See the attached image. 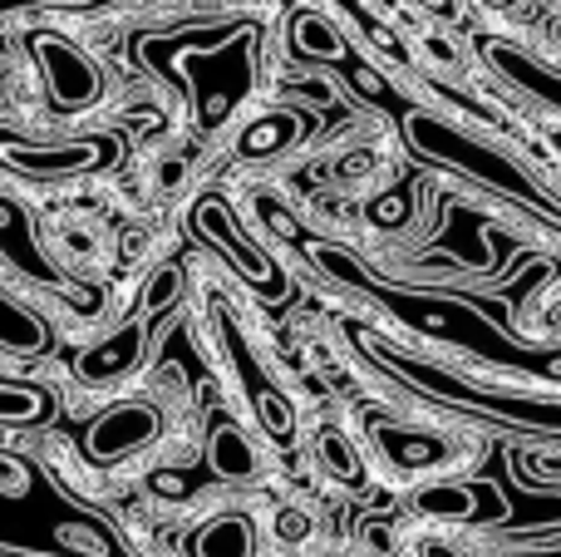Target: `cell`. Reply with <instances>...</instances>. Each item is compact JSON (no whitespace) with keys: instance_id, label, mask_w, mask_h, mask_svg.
<instances>
[{"instance_id":"6da1fadb","label":"cell","mask_w":561,"mask_h":557,"mask_svg":"<svg viewBox=\"0 0 561 557\" xmlns=\"http://www.w3.org/2000/svg\"><path fill=\"white\" fill-rule=\"evenodd\" d=\"M375 444H379V454H385L399 474H434V479H444L448 464H454V454H458L454 434L404 430V424H379ZM434 479H428V484H434Z\"/></svg>"},{"instance_id":"7a4b0ae2","label":"cell","mask_w":561,"mask_h":557,"mask_svg":"<svg viewBox=\"0 0 561 557\" xmlns=\"http://www.w3.org/2000/svg\"><path fill=\"white\" fill-rule=\"evenodd\" d=\"M153 440H158V410L134 400V405H114V410L89 430V454H94L99 464H108V459H128V454L148 450Z\"/></svg>"},{"instance_id":"3957f363","label":"cell","mask_w":561,"mask_h":557,"mask_svg":"<svg viewBox=\"0 0 561 557\" xmlns=\"http://www.w3.org/2000/svg\"><path fill=\"white\" fill-rule=\"evenodd\" d=\"M39 59H45V79L49 89H55L65 104H89V99L99 94V75L94 65H89L84 55H79L75 45H65V39L55 35H39Z\"/></svg>"},{"instance_id":"277c9868","label":"cell","mask_w":561,"mask_h":557,"mask_svg":"<svg viewBox=\"0 0 561 557\" xmlns=\"http://www.w3.org/2000/svg\"><path fill=\"white\" fill-rule=\"evenodd\" d=\"M197 227H203V237H213V242L222 247L227 257H237V266H242L247 276H256V282H262V286H276V272H272V266H266V257L256 252L252 242H247V237H242V227H237L232 217H227V207L217 203V197H207V203L197 207Z\"/></svg>"},{"instance_id":"5b68a950","label":"cell","mask_w":561,"mask_h":557,"mask_svg":"<svg viewBox=\"0 0 561 557\" xmlns=\"http://www.w3.org/2000/svg\"><path fill=\"white\" fill-rule=\"evenodd\" d=\"M5 158L10 168L20 173H79V168H94L104 158H114V144L108 138H89V144H69V148H15L5 144Z\"/></svg>"},{"instance_id":"8992f818","label":"cell","mask_w":561,"mask_h":557,"mask_svg":"<svg viewBox=\"0 0 561 557\" xmlns=\"http://www.w3.org/2000/svg\"><path fill=\"white\" fill-rule=\"evenodd\" d=\"M138 351H144V326L128 321L118 336H108L104 345H94V351H84V361H79V375H84L89 385H108L118 380V375H128L138 365Z\"/></svg>"},{"instance_id":"52a82bcc","label":"cell","mask_w":561,"mask_h":557,"mask_svg":"<svg viewBox=\"0 0 561 557\" xmlns=\"http://www.w3.org/2000/svg\"><path fill=\"white\" fill-rule=\"evenodd\" d=\"M207 459H213V469L222 474V479H237V484H252L256 474H262V454H256V444L247 440L237 424H222V430L213 434Z\"/></svg>"},{"instance_id":"ba28073f","label":"cell","mask_w":561,"mask_h":557,"mask_svg":"<svg viewBox=\"0 0 561 557\" xmlns=\"http://www.w3.org/2000/svg\"><path fill=\"white\" fill-rule=\"evenodd\" d=\"M316 454H320V464H325L330 479L350 484V489H359V484H365V459H359V450L340 430H320Z\"/></svg>"},{"instance_id":"9c48e42d","label":"cell","mask_w":561,"mask_h":557,"mask_svg":"<svg viewBox=\"0 0 561 557\" xmlns=\"http://www.w3.org/2000/svg\"><path fill=\"white\" fill-rule=\"evenodd\" d=\"M197 553L203 557H252V528H247V519H217L203 528V538H197Z\"/></svg>"},{"instance_id":"30bf717a","label":"cell","mask_w":561,"mask_h":557,"mask_svg":"<svg viewBox=\"0 0 561 557\" xmlns=\"http://www.w3.org/2000/svg\"><path fill=\"white\" fill-rule=\"evenodd\" d=\"M296 134H300V118L296 114H266V118H256V124L242 134V154L247 158L276 154V148L296 144Z\"/></svg>"},{"instance_id":"8fae6325","label":"cell","mask_w":561,"mask_h":557,"mask_svg":"<svg viewBox=\"0 0 561 557\" xmlns=\"http://www.w3.org/2000/svg\"><path fill=\"white\" fill-rule=\"evenodd\" d=\"M290 39H296V49L310 55V59H340L345 55V39H340L320 15H300L296 30H290Z\"/></svg>"},{"instance_id":"7c38bea8","label":"cell","mask_w":561,"mask_h":557,"mask_svg":"<svg viewBox=\"0 0 561 557\" xmlns=\"http://www.w3.org/2000/svg\"><path fill=\"white\" fill-rule=\"evenodd\" d=\"M30 414H45V395L20 390V385H0V420H30Z\"/></svg>"},{"instance_id":"4fadbf2b","label":"cell","mask_w":561,"mask_h":557,"mask_svg":"<svg viewBox=\"0 0 561 557\" xmlns=\"http://www.w3.org/2000/svg\"><path fill=\"white\" fill-rule=\"evenodd\" d=\"M276 533H280L286 543L310 538V513H306V509H296V503H286V509L276 513Z\"/></svg>"},{"instance_id":"5bb4252c","label":"cell","mask_w":561,"mask_h":557,"mask_svg":"<svg viewBox=\"0 0 561 557\" xmlns=\"http://www.w3.org/2000/svg\"><path fill=\"white\" fill-rule=\"evenodd\" d=\"M153 489H158V493H168V499H187V493H193V484H187L183 474L163 469V474H153Z\"/></svg>"},{"instance_id":"9a60e30c","label":"cell","mask_w":561,"mask_h":557,"mask_svg":"<svg viewBox=\"0 0 561 557\" xmlns=\"http://www.w3.org/2000/svg\"><path fill=\"white\" fill-rule=\"evenodd\" d=\"M153 282H158V286H148V302H153V306H163L168 296L178 292V272H173V266H163V272H158Z\"/></svg>"},{"instance_id":"2e32d148","label":"cell","mask_w":561,"mask_h":557,"mask_svg":"<svg viewBox=\"0 0 561 557\" xmlns=\"http://www.w3.org/2000/svg\"><path fill=\"white\" fill-rule=\"evenodd\" d=\"M39 5H84V0H39Z\"/></svg>"}]
</instances>
